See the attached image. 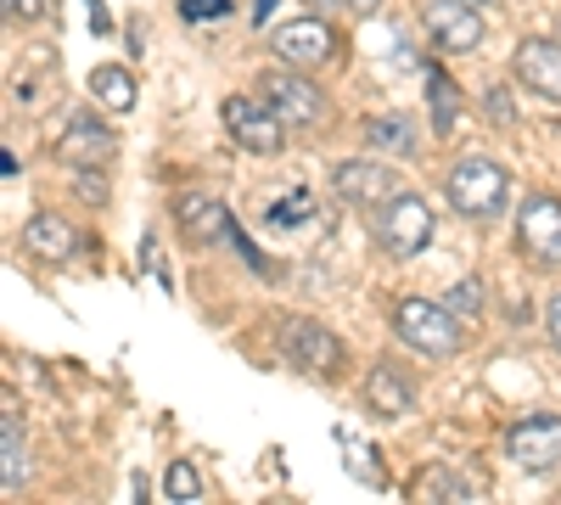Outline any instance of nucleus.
Segmentation results:
<instances>
[{"label":"nucleus","instance_id":"f257e3e1","mask_svg":"<svg viewBox=\"0 0 561 505\" xmlns=\"http://www.w3.org/2000/svg\"><path fill=\"white\" fill-rule=\"evenodd\" d=\"M444 197L466 219H494L511 203V174L494 158H460L449 169V180H444Z\"/></svg>","mask_w":561,"mask_h":505},{"label":"nucleus","instance_id":"f03ea898","mask_svg":"<svg viewBox=\"0 0 561 505\" xmlns=\"http://www.w3.org/2000/svg\"><path fill=\"white\" fill-rule=\"evenodd\" d=\"M460 326H466V320L449 314V303H433V298H404L393 309L399 343L415 348V354H427V359H449L460 348Z\"/></svg>","mask_w":561,"mask_h":505},{"label":"nucleus","instance_id":"7ed1b4c3","mask_svg":"<svg viewBox=\"0 0 561 505\" xmlns=\"http://www.w3.org/2000/svg\"><path fill=\"white\" fill-rule=\"evenodd\" d=\"M370 231H377V248H382V253H393V259H415L421 248L433 242L438 214H433V203H421V197L399 192L393 203H382V208H377Z\"/></svg>","mask_w":561,"mask_h":505},{"label":"nucleus","instance_id":"20e7f679","mask_svg":"<svg viewBox=\"0 0 561 505\" xmlns=\"http://www.w3.org/2000/svg\"><path fill=\"white\" fill-rule=\"evenodd\" d=\"M219 118H225L230 135H237V147H248L259 158L280 152V141H287V118H280L264 96H225Z\"/></svg>","mask_w":561,"mask_h":505},{"label":"nucleus","instance_id":"39448f33","mask_svg":"<svg viewBox=\"0 0 561 505\" xmlns=\"http://www.w3.org/2000/svg\"><path fill=\"white\" fill-rule=\"evenodd\" d=\"M280 354L309 377H337L343 371V343L320 320H280Z\"/></svg>","mask_w":561,"mask_h":505},{"label":"nucleus","instance_id":"423d86ee","mask_svg":"<svg viewBox=\"0 0 561 505\" xmlns=\"http://www.w3.org/2000/svg\"><path fill=\"white\" fill-rule=\"evenodd\" d=\"M259 96L287 118L293 129H304V124H320L325 118V96L304 79V68H270L264 79H259Z\"/></svg>","mask_w":561,"mask_h":505},{"label":"nucleus","instance_id":"0eeeda50","mask_svg":"<svg viewBox=\"0 0 561 505\" xmlns=\"http://www.w3.org/2000/svg\"><path fill=\"white\" fill-rule=\"evenodd\" d=\"M505 455L523 472H556L561 467V416H523L505 433Z\"/></svg>","mask_w":561,"mask_h":505},{"label":"nucleus","instance_id":"6e6552de","mask_svg":"<svg viewBox=\"0 0 561 505\" xmlns=\"http://www.w3.org/2000/svg\"><path fill=\"white\" fill-rule=\"evenodd\" d=\"M332 186H337V197H343V203L377 214L382 203H393V197L404 192V180H399L388 163H365V158H354V163H337Z\"/></svg>","mask_w":561,"mask_h":505},{"label":"nucleus","instance_id":"1a4fd4ad","mask_svg":"<svg viewBox=\"0 0 561 505\" xmlns=\"http://www.w3.org/2000/svg\"><path fill=\"white\" fill-rule=\"evenodd\" d=\"M275 57L287 62V68H320V62H332L337 57V34L325 28V18H298L287 28H275Z\"/></svg>","mask_w":561,"mask_h":505},{"label":"nucleus","instance_id":"9d476101","mask_svg":"<svg viewBox=\"0 0 561 505\" xmlns=\"http://www.w3.org/2000/svg\"><path fill=\"white\" fill-rule=\"evenodd\" d=\"M427 28H433V39L444 45V51H455V57L478 51V39H483L478 0H427Z\"/></svg>","mask_w":561,"mask_h":505},{"label":"nucleus","instance_id":"9b49d317","mask_svg":"<svg viewBox=\"0 0 561 505\" xmlns=\"http://www.w3.org/2000/svg\"><path fill=\"white\" fill-rule=\"evenodd\" d=\"M517 237L523 248L539 259V264H561V203L556 197H528L523 214H517Z\"/></svg>","mask_w":561,"mask_h":505},{"label":"nucleus","instance_id":"f8f14e48","mask_svg":"<svg viewBox=\"0 0 561 505\" xmlns=\"http://www.w3.org/2000/svg\"><path fill=\"white\" fill-rule=\"evenodd\" d=\"M62 158H68L73 169H107V163L118 158V141H113L107 124H96L90 113H73V118L62 124Z\"/></svg>","mask_w":561,"mask_h":505},{"label":"nucleus","instance_id":"ddd939ff","mask_svg":"<svg viewBox=\"0 0 561 505\" xmlns=\"http://www.w3.org/2000/svg\"><path fill=\"white\" fill-rule=\"evenodd\" d=\"M174 219H180V231L192 237V242H225L237 225H230V208L208 192H180L174 197Z\"/></svg>","mask_w":561,"mask_h":505},{"label":"nucleus","instance_id":"4468645a","mask_svg":"<svg viewBox=\"0 0 561 505\" xmlns=\"http://www.w3.org/2000/svg\"><path fill=\"white\" fill-rule=\"evenodd\" d=\"M517 79L545 102H561V45L556 39H523L517 45Z\"/></svg>","mask_w":561,"mask_h":505},{"label":"nucleus","instance_id":"2eb2a0df","mask_svg":"<svg viewBox=\"0 0 561 505\" xmlns=\"http://www.w3.org/2000/svg\"><path fill=\"white\" fill-rule=\"evenodd\" d=\"M23 248L34 253V259H73L79 253V231L68 219H57V214H34L28 225H23Z\"/></svg>","mask_w":561,"mask_h":505},{"label":"nucleus","instance_id":"dca6fc26","mask_svg":"<svg viewBox=\"0 0 561 505\" xmlns=\"http://www.w3.org/2000/svg\"><path fill=\"white\" fill-rule=\"evenodd\" d=\"M365 147H370V152H388V158H415L421 135H415L410 118L382 113V118H365Z\"/></svg>","mask_w":561,"mask_h":505},{"label":"nucleus","instance_id":"f3484780","mask_svg":"<svg viewBox=\"0 0 561 505\" xmlns=\"http://www.w3.org/2000/svg\"><path fill=\"white\" fill-rule=\"evenodd\" d=\"M365 399H370L377 416H410L415 410V393H410V382L393 371V365H377V371L365 377Z\"/></svg>","mask_w":561,"mask_h":505},{"label":"nucleus","instance_id":"a211bd4d","mask_svg":"<svg viewBox=\"0 0 561 505\" xmlns=\"http://www.w3.org/2000/svg\"><path fill=\"white\" fill-rule=\"evenodd\" d=\"M337 449H343V467H348L365 489H388V467L377 461V449H370L354 427H337Z\"/></svg>","mask_w":561,"mask_h":505},{"label":"nucleus","instance_id":"6ab92c4d","mask_svg":"<svg viewBox=\"0 0 561 505\" xmlns=\"http://www.w3.org/2000/svg\"><path fill=\"white\" fill-rule=\"evenodd\" d=\"M28 478V455H23V433H18V416L7 410V416H0V489H18Z\"/></svg>","mask_w":561,"mask_h":505},{"label":"nucleus","instance_id":"aec40b11","mask_svg":"<svg viewBox=\"0 0 561 505\" xmlns=\"http://www.w3.org/2000/svg\"><path fill=\"white\" fill-rule=\"evenodd\" d=\"M90 96H96L102 107H113V113H129L135 107V79L124 68H96L90 73Z\"/></svg>","mask_w":561,"mask_h":505},{"label":"nucleus","instance_id":"412c9836","mask_svg":"<svg viewBox=\"0 0 561 505\" xmlns=\"http://www.w3.org/2000/svg\"><path fill=\"white\" fill-rule=\"evenodd\" d=\"M427 96H433V129L449 135L455 129V113H460V90L444 68H427Z\"/></svg>","mask_w":561,"mask_h":505},{"label":"nucleus","instance_id":"4be33fe9","mask_svg":"<svg viewBox=\"0 0 561 505\" xmlns=\"http://www.w3.org/2000/svg\"><path fill=\"white\" fill-rule=\"evenodd\" d=\"M309 214H314V192H309V186H293L287 197H275V203H270L264 219L275 225V231H293V225H304Z\"/></svg>","mask_w":561,"mask_h":505},{"label":"nucleus","instance_id":"5701e85b","mask_svg":"<svg viewBox=\"0 0 561 505\" xmlns=\"http://www.w3.org/2000/svg\"><path fill=\"white\" fill-rule=\"evenodd\" d=\"M410 494L415 500H472V483H460L455 472H415V483H410Z\"/></svg>","mask_w":561,"mask_h":505},{"label":"nucleus","instance_id":"b1692460","mask_svg":"<svg viewBox=\"0 0 561 505\" xmlns=\"http://www.w3.org/2000/svg\"><path fill=\"white\" fill-rule=\"evenodd\" d=\"M163 494H169L174 505L203 500V478H197V467H192V461H174V467H169V478H163Z\"/></svg>","mask_w":561,"mask_h":505},{"label":"nucleus","instance_id":"393cba45","mask_svg":"<svg viewBox=\"0 0 561 505\" xmlns=\"http://www.w3.org/2000/svg\"><path fill=\"white\" fill-rule=\"evenodd\" d=\"M444 303H449V314H460V320H478V314H483V287H478V282H455Z\"/></svg>","mask_w":561,"mask_h":505},{"label":"nucleus","instance_id":"a878e982","mask_svg":"<svg viewBox=\"0 0 561 505\" xmlns=\"http://www.w3.org/2000/svg\"><path fill=\"white\" fill-rule=\"evenodd\" d=\"M180 18L185 23H219V18H230V0H180Z\"/></svg>","mask_w":561,"mask_h":505},{"label":"nucleus","instance_id":"bb28decb","mask_svg":"<svg viewBox=\"0 0 561 505\" xmlns=\"http://www.w3.org/2000/svg\"><path fill=\"white\" fill-rule=\"evenodd\" d=\"M79 197H84L90 208H102V203H107V192H102V169H79Z\"/></svg>","mask_w":561,"mask_h":505},{"label":"nucleus","instance_id":"cd10ccee","mask_svg":"<svg viewBox=\"0 0 561 505\" xmlns=\"http://www.w3.org/2000/svg\"><path fill=\"white\" fill-rule=\"evenodd\" d=\"M140 269H147V275H158V282H163V253H158V242H152V237L140 242Z\"/></svg>","mask_w":561,"mask_h":505},{"label":"nucleus","instance_id":"c85d7f7f","mask_svg":"<svg viewBox=\"0 0 561 505\" xmlns=\"http://www.w3.org/2000/svg\"><path fill=\"white\" fill-rule=\"evenodd\" d=\"M545 332H550V343L561 348V292H556V298L545 303Z\"/></svg>","mask_w":561,"mask_h":505},{"label":"nucleus","instance_id":"c756f323","mask_svg":"<svg viewBox=\"0 0 561 505\" xmlns=\"http://www.w3.org/2000/svg\"><path fill=\"white\" fill-rule=\"evenodd\" d=\"M7 12H12V18H23V23H34V18L45 12V0H7Z\"/></svg>","mask_w":561,"mask_h":505},{"label":"nucleus","instance_id":"7c9ffc66","mask_svg":"<svg viewBox=\"0 0 561 505\" xmlns=\"http://www.w3.org/2000/svg\"><path fill=\"white\" fill-rule=\"evenodd\" d=\"M489 113H494L500 124H517V113H511V102H505V90H489Z\"/></svg>","mask_w":561,"mask_h":505},{"label":"nucleus","instance_id":"2f4dec72","mask_svg":"<svg viewBox=\"0 0 561 505\" xmlns=\"http://www.w3.org/2000/svg\"><path fill=\"white\" fill-rule=\"evenodd\" d=\"M343 7H354L359 18H370V12H382V0H343Z\"/></svg>","mask_w":561,"mask_h":505},{"label":"nucleus","instance_id":"473e14b6","mask_svg":"<svg viewBox=\"0 0 561 505\" xmlns=\"http://www.w3.org/2000/svg\"><path fill=\"white\" fill-rule=\"evenodd\" d=\"M270 12H275V0H259V7H253V23H270Z\"/></svg>","mask_w":561,"mask_h":505},{"label":"nucleus","instance_id":"72a5a7b5","mask_svg":"<svg viewBox=\"0 0 561 505\" xmlns=\"http://www.w3.org/2000/svg\"><path fill=\"white\" fill-rule=\"evenodd\" d=\"M309 7H314V12H332V7H337V0H309Z\"/></svg>","mask_w":561,"mask_h":505},{"label":"nucleus","instance_id":"f704fd0d","mask_svg":"<svg viewBox=\"0 0 561 505\" xmlns=\"http://www.w3.org/2000/svg\"><path fill=\"white\" fill-rule=\"evenodd\" d=\"M478 7H483V0H478Z\"/></svg>","mask_w":561,"mask_h":505}]
</instances>
